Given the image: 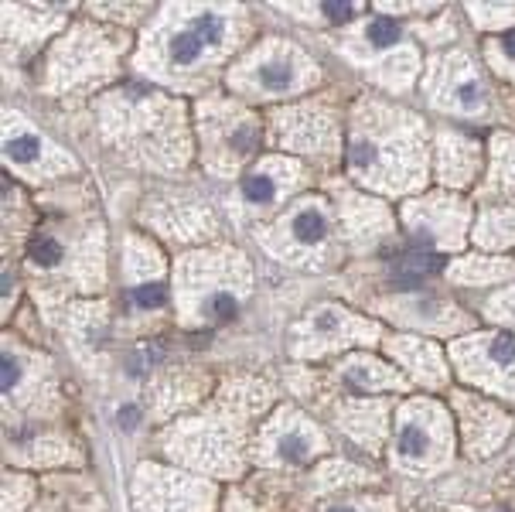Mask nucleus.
Segmentation results:
<instances>
[{
  "label": "nucleus",
  "mask_w": 515,
  "mask_h": 512,
  "mask_svg": "<svg viewBox=\"0 0 515 512\" xmlns=\"http://www.w3.org/2000/svg\"><path fill=\"white\" fill-rule=\"evenodd\" d=\"M321 11H325L331 21H348L355 14V7L352 4H325Z\"/></svg>",
  "instance_id": "21"
},
{
  "label": "nucleus",
  "mask_w": 515,
  "mask_h": 512,
  "mask_svg": "<svg viewBox=\"0 0 515 512\" xmlns=\"http://www.w3.org/2000/svg\"><path fill=\"white\" fill-rule=\"evenodd\" d=\"M454 103L464 106V110H478V106H485V89H481V82H475V79L461 82V86L454 89Z\"/></svg>",
  "instance_id": "14"
},
{
  "label": "nucleus",
  "mask_w": 515,
  "mask_h": 512,
  "mask_svg": "<svg viewBox=\"0 0 515 512\" xmlns=\"http://www.w3.org/2000/svg\"><path fill=\"white\" fill-rule=\"evenodd\" d=\"M345 383L352 386V390H386L389 386V376L382 373L379 366H352V369H345Z\"/></svg>",
  "instance_id": "7"
},
{
  "label": "nucleus",
  "mask_w": 515,
  "mask_h": 512,
  "mask_svg": "<svg viewBox=\"0 0 515 512\" xmlns=\"http://www.w3.org/2000/svg\"><path fill=\"white\" fill-rule=\"evenodd\" d=\"M154 355H157V352L151 349V345H147V349H137V352L127 359V373H130V376H144L147 369L154 366Z\"/></svg>",
  "instance_id": "17"
},
{
  "label": "nucleus",
  "mask_w": 515,
  "mask_h": 512,
  "mask_svg": "<svg viewBox=\"0 0 515 512\" xmlns=\"http://www.w3.org/2000/svg\"><path fill=\"white\" fill-rule=\"evenodd\" d=\"M440 267H444V260H440V256L410 253V256H403V260L396 263V280H400V284H420V277L437 274Z\"/></svg>",
  "instance_id": "4"
},
{
  "label": "nucleus",
  "mask_w": 515,
  "mask_h": 512,
  "mask_svg": "<svg viewBox=\"0 0 515 512\" xmlns=\"http://www.w3.org/2000/svg\"><path fill=\"white\" fill-rule=\"evenodd\" d=\"M202 315L209 318V321H229V318H236V297L226 294V291L212 294L209 301H205Z\"/></svg>",
  "instance_id": "11"
},
{
  "label": "nucleus",
  "mask_w": 515,
  "mask_h": 512,
  "mask_svg": "<svg viewBox=\"0 0 515 512\" xmlns=\"http://www.w3.org/2000/svg\"><path fill=\"white\" fill-rule=\"evenodd\" d=\"M318 448L314 434L301 431V427H290V431H280L277 441H273V458L284 461V465H304L307 458Z\"/></svg>",
  "instance_id": "2"
},
{
  "label": "nucleus",
  "mask_w": 515,
  "mask_h": 512,
  "mask_svg": "<svg viewBox=\"0 0 515 512\" xmlns=\"http://www.w3.org/2000/svg\"><path fill=\"white\" fill-rule=\"evenodd\" d=\"M191 31H195V35L202 38L205 45H215V41L226 35V21H222L215 11H205V14H198V18H195V24H191Z\"/></svg>",
  "instance_id": "8"
},
{
  "label": "nucleus",
  "mask_w": 515,
  "mask_h": 512,
  "mask_svg": "<svg viewBox=\"0 0 515 512\" xmlns=\"http://www.w3.org/2000/svg\"><path fill=\"white\" fill-rule=\"evenodd\" d=\"M290 233L297 236V243H321L328 233V219L318 205H304L301 212L290 222Z\"/></svg>",
  "instance_id": "3"
},
{
  "label": "nucleus",
  "mask_w": 515,
  "mask_h": 512,
  "mask_svg": "<svg viewBox=\"0 0 515 512\" xmlns=\"http://www.w3.org/2000/svg\"><path fill=\"white\" fill-rule=\"evenodd\" d=\"M0 383H4L7 396L18 390V383H21V359H18V355H11V352L4 355V376H0Z\"/></svg>",
  "instance_id": "15"
},
{
  "label": "nucleus",
  "mask_w": 515,
  "mask_h": 512,
  "mask_svg": "<svg viewBox=\"0 0 515 512\" xmlns=\"http://www.w3.org/2000/svg\"><path fill=\"white\" fill-rule=\"evenodd\" d=\"M164 297H168V291H164L161 284H144L134 291V301L140 308H157V304H164Z\"/></svg>",
  "instance_id": "16"
},
{
  "label": "nucleus",
  "mask_w": 515,
  "mask_h": 512,
  "mask_svg": "<svg viewBox=\"0 0 515 512\" xmlns=\"http://www.w3.org/2000/svg\"><path fill=\"white\" fill-rule=\"evenodd\" d=\"M498 52L502 55H509V59H515V31H509L502 41H498Z\"/></svg>",
  "instance_id": "22"
},
{
  "label": "nucleus",
  "mask_w": 515,
  "mask_h": 512,
  "mask_svg": "<svg viewBox=\"0 0 515 512\" xmlns=\"http://www.w3.org/2000/svg\"><path fill=\"white\" fill-rule=\"evenodd\" d=\"M116 420H120V427H123V431H134V427H137V420H140V410L134 407V403H127V407H123L120 414H116Z\"/></svg>",
  "instance_id": "20"
},
{
  "label": "nucleus",
  "mask_w": 515,
  "mask_h": 512,
  "mask_svg": "<svg viewBox=\"0 0 515 512\" xmlns=\"http://www.w3.org/2000/svg\"><path fill=\"white\" fill-rule=\"evenodd\" d=\"M58 260H62V246H58L52 236H38L35 243H31V263H38V267H55Z\"/></svg>",
  "instance_id": "12"
},
{
  "label": "nucleus",
  "mask_w": 515,
  "mask_h": 512,
  "mask_svg": "<svg viewBox=\"0 0 515 512\" xmlns=\"http://www.w3.org/2000/svg\"><path fill=\"white\" fill-rule=\"evenodd\" d=\"M256 147V130L253 127H239L236 134H232V151L236 154H249Z\"/></svg>",
  "instance_id": "19"
},
{
  "label": "nucleus",
  "mask_w": 515,
  "mask_h": 512,
  "mask_svg": "<svg viewBox=\"0 0 515 512\" xmlns=\"http://www.w3.org/2000/svg\"><path fill=\"white\" fill-rule=\"evenodd\" d=\"M243 195L249 198V202H270L273 195H277V181H273L270 175H249L246 181H243Z\"/></svg>",
  "instance_id": "9"
},
{
  "label": "nucleus",
  "mask_w": 515,
  "mask_h": 512,
  "mask_svg": "<svg viewBox=\"0 0 515 512\" xmlns=\"http://www.w3.org/2000/svg\"><path fill=\"white\" fill-rule=\"evenodd\" d=\"M437 448L440 441L430 417L413 410L410 417L400 420V427H396V454H400L403 465H430L437 458Z\"/></svg>",
  "instance_id": "1"
},
{
  "label": "nucleus",
  "mask_w": 515,
  "mask_h": 512,
  "mask_svg": "<svg viewBox=\"0 0 515 512\" xmlns=\"http://www.w3.org/2000/svg\"><path fill=\"white\" fill-rule=\"evenodd\" d=\"M372 161H376V147H372V140H355V144H352V164H355V168H369Z\"/></svg>",
  "instance_id": "18"
},
{
  "label": "nucleus",
  "mask_w": 515,
  "mask_h": 512,
  "mask_svg": "<svg viewBox=\"0 0 515 512\" xmlns=\"http://www.w3.org/2000/svg\"><path fill=\"white\" fill-rule=\"evenodd\" d=\"M325 512H365V509L355 506V502H335V506H328Z\"/></svg>",
  "instance_id": "23"
},
{
  "label": "nucleus",
  "mask_w": 515,
  "mask_h": 512,
  "mask_svg": "<svg viewBox=\"0 0 515 512\" xmlns=\"http://www.w3.org/2000/svg\"><path fill=\"white\" fill-rule=\"evenodd\" d=\"M7 158H11V161H21V164L35 161V158H38V137H35V134H18V137H11V140H7Z\"/></svg>",
  "instance_id": "13"
},
{
  "label": "nucleus",
  "mask_w": 515,
  "mask_h": 512,
  "mask_svg": "<svg viewBox=\"0 0 515 512\" xmlns=\"http://www.w3.org/2000/svg\"><path fill=\"white\" fill-rule=\"evenodd\" d=\"M202 48H205V41L198 38L191 28L174 31L171 41H168V55H171L174 65H191L195 59H202Z\"/></svg>",
  "instance_id": "5"
},
{
  "label": "nucleus",
  "mask_w": 515,
  "mask_h": 512,
  "mask_svg": "<svg viewBox=\"0 0 515 512\" xmlns=\"http://www.w3.org/2000/svg\"><path fill=\"white\" fill-rule=\"evenodd\" d=\"M256 79H260L263 89H287L290 82H294V62H290V59L263 62L260 72H256Z\"/></svg>",
  "instance_id": "6"
},
{
  "label": "nucleus",
  "mask_w": 515,
  "mask_h": 512,
  "mask_svg": "<svg viewBox=\"0 0 515 512\" xmlns=\"http://www.w3.org/2000/svg\"><path fill=\"white\" fill-rule=\"evenodd\" d=\"M492 512H509V509H492Z\"/></svg>",
  "instance_id": "24"
},
{
  "label": "nucleus",
  "mask_w": 515,
  "mask_h": 512,
  "mask_svg": "<svg viewBox=\"0 0 515 512\" xmlns=\"http://www.w3.org/2000/svg\"><path fill=\"white\" fill-rule=\"evenodd\" d=\"M365 38H369L376 48H389L396 38H400V24L389 18H376V21H369V28H365Z\"/></svg>",
  "instance_id": "10"
}]
</instances>
